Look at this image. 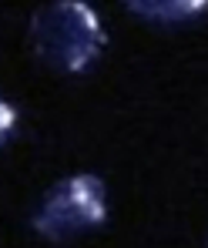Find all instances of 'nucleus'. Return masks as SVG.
<instances>
[{
    "mask_svg": "<svg viewBox=\"0 0 208 248\" xmlns=\"http://www.w3.org/2000/svg\"><path fill=\"white\" fill-rule=\"evenodd\" d=\"M108 44L101 17L81 0L44 3L31 17V47L47 67L64 74L87 71Z\"/></svg>",
    "mask_w": 208,
    "mask_h": 248,
    "instance_id": "obj_1",
    "label": "nucleus"
},
{
    "mask_svg": "<svg viewBox=\"0 0 208 248\" xmlns=\"http://www.w3.org/2000/svg\"><path fill=\"white\" fill-rule=\"evenodd\" d=\"M128 10L148 17L151 24H192L198 14L208 10V3H202V0H195V3H188V0H181V3L165 0V3H161V0H158V3H128Z\"/></svg>",
    "mask_w": 208,
    "mask_h": 248,
    "instance_id": "obj_3",
    "label": "nucleus"
},
{
    "mask_svg": "<svg viewBox=\"0 0 208 248\" xmlns=\"http://www.w3.org/2000/svg\"><path fill=\"white\" fill-rule=\"evenodd\" d=\"M14 131H17V108L7 97H0V144H7Z\"/></svg>",
    "mask_w": 208,
    "mask_h": 248,
    "instance_id": "obj_4",
    "label": "nucleus"
},
{
    "mask_svg": "<svg viewBox=\"0 0 208 248\" xmlns=\"http://www.w3.org/2000/svg\"><path fill=\"white\" fill-rule=\"evenodd\" d=\"M104 218H108L104 181L97 174H71V178L57 181L44 195V202L31 225L44 238L64 242L71 235H81V232H91V228L104 225Z\"/></svg>",
    "mask_w": 208,
    "mask_h": 248,
    "instance_id": "obj_2",
    "label": "nucleus"
}]
</instances>
